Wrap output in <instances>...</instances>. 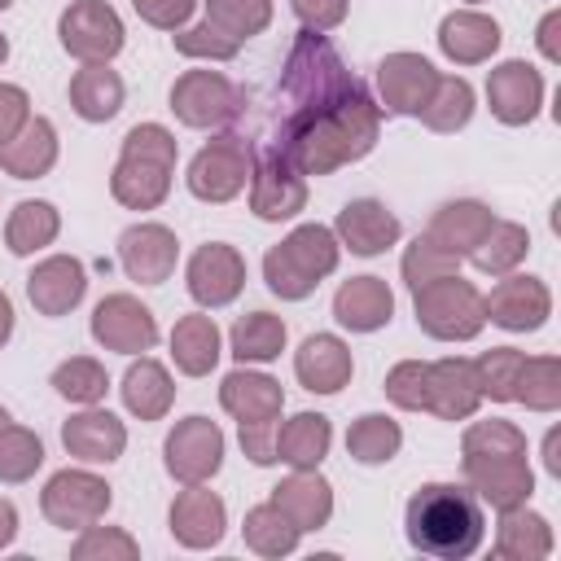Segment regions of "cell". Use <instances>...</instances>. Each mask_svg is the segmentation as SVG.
<instances>
[{
	"instance_id": "obj_43",
	"label": "cell",
	"mask_w": 561,
	"mask_h": 561,
	"mask_svg": "<svg viewBox=\"0 0 561 561\" xmlns=\"http://www.w3.org/2000/svg\"><path fill=\"white\" fill-rule=\"evenodd\" d=\"M513 403H526L530 412H557L561 408V359L557 355H526L517 373Z\"/></svg>"
},
{
	"instance_id": "obj_2",
	"label": "cell",
	"mask_w": 561,
	"mask_h": 561,
	"mask_svg": "<svg viewBox=\"0 0 561 561\" xmlns=\"http://www.w3.org/2000/svg\"><path fill=\"white\" fill-rule=\"evenodd\" d=\"M403 530L416 552L438 561H465L482 548V535H486L482 500L456 482H425L408 500Z\"/></svg>"
},
{
	"instance_id": "obj_64",
	"label": "cell",
	"mask_w": 561,
	"mask_h": 561,
	"mask_svg": "<svg viewBox=\"0 0 561 561\" xmlns=\"http://www.w3.org/2000/svg\"><path fill=\"white\" fill-rule=\"evenodd\" d=\"M465 4H482V0H465Z\"/></svg>"
},
{
	"instance_id": "obj_7",
	"label": "cell",
	"mask_w": 561,
	"mask_h": 561,
	"mask_svg": "<svg viewBox=\"0 0 561 561\" xmlns=\"http://www.w3.org/2000/svg\"><path fill=\"white\" fill-rule=\"evenodd\" d=\"M114 504V491L92 469H57L39 491V513L57 530H83L101 522Z\"/></svg>"
},
{
	"instance_id": "obj_16",
	"label": "cell",
	"mask_w": 561,
	"mask_h": 561,
	"mask_svg": "<svg viewBox=\"0 0 561 561\" xmlns=\"http://www.w3.org/2000/svg\"><path fill=\"white\" fill-rule=\"evenodd\" d=\"M486 320L508 329V333H535L552 316V289L539 276H517L508 272L491 294H482Z\"/></svg>"
},
{
	"instance_id": "obj_52",
	"label": "cell",
	"mask_w": 561,
	"mask_h": 561,
	"mask_svg": "<svg viewBox=\"0 0 561 561\" xmlns=\"http://www.w3.org/2000/svg\"><path fill=\"white\" fill-rule=\"evenodd\" d=\"M386 399L403 412H425V399H430V364L425 359H399L386 381H381Z\"/></svg>"
},
{
	"instance_id": "obj_3",
	"label": "cell",
	"mask_w": 561,
	"mask_h": 561,
	"mask_svg": "<svg viewBox=\"0 0 561 561\" xmlns=\"http://www.w3.org/2000/svg\"><path fill=\"white\" fill-rule=\"evenodd\" d=\"M180 145L162 123H136L123 136L118 162L110 171V193L127 210H158L171 193V171H175Z\"/></svg>"
},
{
	"instance_id": "obj_21",
	"label": "cell",
	"mask_w": 561,
	"mask_h": 561,
	"mask_svg": "<svg viewBox=\"0 0 561 561\" xmlns=\"http://www.w3.org/2000/svg\"><path fill=\"white\" fill-rule=\"evenodd\" d=\"M399 215L377 202V197H355L337 210V224H333V237L342 241V250L359 254V259H377L386 254L394 241H399Z\"/></svg>"
},
{
	"instance_id": "obj_46",
	"label": "cell",
	"mask_w": 561,
	"mask_h": 561,
	"mask_svg": "<svg viewBox=\"0 0 561 561\" xmlns=\"http://www.w3.org/2000/svg\"><path fill=\"white\" fill-rule=\"evenodd\" d=\"M39 465H44V443H39V434L9 421V425L0 430V482H9V486L31 482Z\"/></svg>"
},
{
	"instance_id": "obj_20",
	"label": "cell",
	"mask_w": 561,
	"mask_h": 561,
	"mask_svg": "<svg viewBox=\"0 0 561 561\" xmlns=\"http://www.w3.org/2000/svg\"><path fill=\"white\" fill-rule=\"evenodd\" d=\"M486 105L504 127H526L535 123L543 105V75L530 61H500L486 75Z\"/></svg>"
},
{
	"instance_id": "obj_36",
	"label": "cell",
	"mask_w": 561,
	"mask_h": 561,
	"mask_svg": "<svg viewBox=\"0 0 561 561\" xmlns=\"http://www.w3.org/2000/svg\"><path fill=\"white\" fill-rule=\"evenodd\" d=\"M333 447V425L320 412H298L276 430V460L289 469H320Z\"/></svg>"
},
{
	"instance_id": "obj_63",
	"label": "cell",
	"mask_w": 561,
	"mask_h": 561,
	"mask_svg": "<svg viewBox=\"0 0 561 561\" xmlns=\"http://www.w3.org/2000/svg\"><path fill=\"white\" fill-rule=\"evenodd\" d=\"M9 4H13V0H0V13H4V9H9Z\"/></svg>"
},
{
	"instance_id": "obj_26",
	"label": "cell",
	"mask_w": 561,
	"mask_h": 561,
	"mask_svg": "<svg viewBox=\"0 0 561 561\" xmlns=\"http://www.w3.org/2000/svg\"><path fill=\"white\" fill-rule=\"evenodd\" d=\"M394 316V294L381 276H351L333 294V320L351 333H377Z\"/></svg>"
},
{
	"instance_id": "obj_59",
	"label": "cell",
	"mask_w": 561,
	"mask_h": 561,
	"mask_svg": "<svg viewBox=\"0 0 561 561\" xmlns=\"http://www.w3.org/2000/svg\"><path fill=\"white\" fill-rule=\"evenodd\" d=\"M13 539H18V508H13V500L0 495V552H4Z\"/></svg>"
},
{
	"instance_id": "obj_37",
	"label": "cell",
	"mask_w": 561,
	"mask_h": 561,
	"mask_svg": "<svg viewBox=\"0 0 561 561\" xmlns=\"http://www.w3.org/2000/svg\"><path fill=\"white\" fill-rule=\"evenodd\" d=\"M57 232H61V210H57L53 202L26 197V202H18V206L9 210L4 245H9V254L26 259V254H35V250L53 245V241H57Z\"/></svg>"
},
{
	"instance_id": "obj_47",
	"label": "cell",
	"mask_w": 561,
	"mask_h": 561,
	"mask_svg": "<svg viewBox=\"0 0 561 561\" xmlns=\"http://www.w3.org/2000/svg\"><path fill=\"white\" fill-rule=\"evenodd\" d=\"M202 4H206V18L241 44L272 26V0H202Z\"/></svg>"
},
{
	"instance_id": "obj_56",
	"label": "cell",
	"mask_w": 561,
	"mask_h": 561,
	"mask_svg": "<svg viewBox=\"0 0 561 561\" xmlns=\"http://www.w3.org/2000/svg\"><path fill=\"white\" fill-rule=\"evenodd\" d=\"M241 451L254 465H276V421H241Z\"/></svg>"
},
{
	"instance_id": "obj_8",
	"label": "cell",
	"mask_w": 561,
	"mask_h": 561,
	"mask_svg": "<svg viewBox=\"0 0 561 561\" xmlns=\"http://www.w3.org/2000/svg\"><path fill=\"white\" fill-rule=\"evenodd\" d=\"M250 167H254V149L241 136H215L193 153L184 180H188V193L197 202L224 206L250 184Z\"/></svg>"
},
{
	"instance_id": "obj_31",
	"label": "cell",
	"mask_w": 561,
	"mask_h": 561,
	"mask_svg": "<svg viewBox=\"0 0 561 561\" xmlns=\"http://www.w3.org/2000/svg\"><path fill=\"white\" fill-rule=\"evenodd\" d=\"M219 355H224V337H219L215 316L188 311V316L175 320V329H171V359H175V368L184 377H210Z\"/></svg>"
},
{
	"instance_id": "obj_50",
	"label": "cell",
	"mask_w": 561,
	"mask_h": 561,
	"mask_svg": "<svg viewBox=\"0 0 561 561\" xmlns=\"http://www.w3.org/2000/svg\"><path fill=\"white\" fill-rule=\"evenodd\" d=\"M504 451H526V434L513 425V421H473L465 434H460V460L469 456H504Z\"/></svg>"
},
{
	"instance_id": "obj_13",
	"label": "cell",
	"mask_w": 561,
	"mask_h": 561,
	"mask_svg": "<svg viewBox=\"0 0 561 561\" xmlns=\"http://www.w3.org/2000/svg\"><path fill=\"white\" fill-rule=\"evenodd\" d=\"M92 337L114 355H145L158 342V320L136 294H105L92 307Z\"/></svg>"
},
{
	"instance_id": "obj_14",
	"label": "cell",
	"mask_w": 561,
	"mask_h": 561,
	"mask_svg": "<svg viewBox=\"0 0 561 561\" xmlns=\"http://www.w3.org/2000/svg\"><path fill=\"white\" fill-rule=\"evenodd\" d=\"M460 465H465L469 491H473L482 504H491L495 513L517 508V504H530V495H535V469H530L526 451L469 456V460H460Z\"/></svg>"
},
{
	"instance_id": "obj_17",
	"label": "cell",
	"mask_w": 561,
	"mask_h": 561,
	"mask_svg": "<svg viewBox=\"0 0 561 561\" xmlns=\"http://www.w3.org/2000/svg\"><path fill=\"white\" fill-rule=\"evenodd\" d=\"M175 259H180V241H175V232L167 224L140 219V224L123 228V237H118V263H123V272L136 285H162V280H171Z\"/></svg>"
},
{
	"instance_id": "obj_62",
	"label": "cell",
	"mask_w": 561,
	"mask_h": 561,
	"mask_svg": "<svg viewBox=\"0 0 561 561\" xmlns=\"http://www.w3.org/2000/svg\"><path fill=\"white\" fill-rule=\"evenodd\" d=\"M4 425H9V412H4V408H0V430H4Z\"/></svg>"
},
{
	"instance_id": "obj_18",
	"label": "cell",
	"mask_w": 561,
	"mask_h": 561,
	"mask_svg": "<svg viewBox=\"0 0 561 561\" xmlns=\"http://www.w3.org/2000/svg\"><path fill=\"white\" fill-rule=\"evenodd\" d=\"M167 526H171V539L180 548H193V552H206L224 539L228 530V508L224 500L206 486V482H188L175 500H171V513H167Z\"/></svg>"
},
{
	"instance_id": "obj_22",
	"label": "cell",
	"mask_w": 561,
	"mask_h": 561,
	"mask_svg": "<svg viewBox=\"0 0 561 561\" xmlns=\"http://www.w3.org/2000/svg\"><path fill=\"white\" fill-rule=\"evenodd\" d=\"M83 294H88V272H83V263L70 259V254H48V259H39V263L31 267V276H26V298H31V307H35L39 316H48V320L75 311V307L83 302Z\"/></svg>"
},
{
	"instance_id": "obj_9",
	"label": "cell",
	"mask_w": 561,
	"mask_h": 561,
	"mask_svg": "<svg viewBox=\"0 0 561 561\" xmlns=\"http://www.w3.org/2000/svg\"><path fill=\"white\" fill-rule=\"evenodd\" d=\"M241 105H245L241 88L219 70H184L171 83V114L197 131L232 123L241 114Z\"/></svg>"
},
{
	"instance_id": "obj_10",
	"label": "cell",
	"mask_w": 561,
	"mask_h": 561,
	"mask_svg": "<svg viewBox=\"0 0 561 561\" xmlns=\"http://www.w3.org/2000/svg\"><path fill=\"white\" fill-rule=\"evenodd\" d=\"M57 39L79 61H114L127 44V31L105 0H75L57 18Z\"/></svg>"
},
{
	"instance_id": "obj_25",
	"label": "cell",
	"mask_w": 561,
	"mask_h": 561,
	"mask_svg": "<svg viewBox=\"0 0 561 561\" xmlns=\"http://www.w3.org/2000/svg\"><path fill=\"white\" fill-rule=\"evenodd\" d=\"M61 443L83 465H114L127 451V425L105 408H83L61 425Z\"/></svg>"
},
{
	"instance_id": "obj_1",
	"label": "cell",
	"mask_w": 561,
	"mask_h": 561,
	"mask_svg": "<svg viewBox=\"0 0 561 561\" xmlns=\"http://www.w3.org/2000/svg\"><path fill=\"white\" fill-rule=\"evenodd\" d=\"M381 136V105L359 83L351 96H342L329 110L316 114H289L280 123L276 149L302 171V175H333L337 167H351L373 153Z\"/></svg>"
},
{
	"instance_id": "obj_54",
	"label": "cell",
	"mask_w": 561,
	"mask_h": 561,
	"mask_svg": "<svg viewBox=\"0 0 561 561\" xmlns=\"http://www.w3.org/2000/svg\"><path fill=\"white\" fill-rule=\"evenodd\" d=\"M31 118V96L22 83H0V149L26 127Z\"/></svg>"
},
{
	"instance_id": "obj_38",
	"label": "cell",
	"mask_w": 561,
	"mask_h": 561,
	"mask_svg": "<svg viewBox=\"0 0 561 561\" xmlns=\"http://www.w3.org/2000/svg\"><path fill=\"white\" fill-rule=\"evenodd\" d=\"M285 337H289L285 320L272 316V311H250V316H241V320L232 324V333H228L232 355H237L241 364H272V359L285 351Z\"/></svg>"
},
{
	"instance_id": "obj_44",
	"label": "cell",
	"mask_w": 561,
	"mask_h": 561,
	"mask_svg": "<svg viewBox=\"0 0 561 561\" xmlns=\"http://www.w3.org/2000/svg\"><path fill=\"white\" fill-rule=\"evenodd\" d=\"M53 390H57L61 399L79 403V408H92V403L105 399L110 373H105V364L92 359V355H70V359H61V364L53 368Z\"/></svg>"
},
{
	"instance_id": "obj_5",
	"label": "cell",
	"mask_w": 561,
	"mask_h": 561,
	"mask_svg": "<svg viewBox=\"0 0 561 561\" xmlns=\"http://www.w3.org/2000/svg\"><path fill=\"white\" fill-rule=\"evenodd\" d=\"M342 263V241L324 224H298L280 245L263 254V280L276 298L302 302L316 294L324 276H333Z\"/></svg>"
},
{
	"instance_id": "obj_4",
	"label": "cell",
	"mask_w": 561,
	"mask_h": 561,
	"mask_svg": "<svg viewBox=\"0 0 561 561\" xmlns=\"http://www.w3.org/2000/svg\"><path fill=\"white\" fill-rule=\"evenodd\" d=\"M359 88V79L346 70L342 53L329 44L324 31H298L285 70H280V92L289 96V114H316L337 105L342 96H351Z\"/></svg>"
},
{
	"instance_id": "obj_42",
	"label": "cell",
	"mask_w": 561,
	"mask_h": 561,
	"mask_svg": "<svg viewBox=\"0 0 561 561\" xmlns=\"http://www.w3.org/2000/svg\"><path fill=\"white\" fill-rule=\"evenodd\" d=\"M430 131H443V136H451V131H460L469 118H473V88H469V79H460V75H438V83H434V92H430V101H425V110L416 114Z\"/></svg>"
},
{
	"instance_id": "obj_61",
	"label": "cell",
	"mask_w": 561,
	"mask_h": 561,
	"mask_svg": "<svg viewBox=\"0 0 561 561\" xmlns=\"http://www.w3.org/2000/svg\"><path fill=\"white\" fill-rule=\"evenodd\" d=\"M4 61H9V39L0 35V66H4Z\"/></svg>"
},
{
	"instance_id": "obj_33",
	"label": "cell",
	"mask_w": 561,
	"mask_h": 561,
	"mask_svg": "<svg viewBox=\"0 0 561 561\" xmlns=\"http://www.w3.org/2000/svg\"><path fill=\"white\" fill-rule=\"evenodd\" d=\"M118 390H123V408L131 416H140V421H162L171 412V403H175V381H171L167 364H158L149 355L127 364Z\"/></svg>"
},
{
	"instance_id": "obj_28",
	"label": "cell",
	"mask_w": 561,
	"mask_h": 561,
	"mask_svg": "<svg viewBox=\"0 0 561 561\" xmlns=\"http://www.w3.org/2000/svg\"><path fill=\"white\" fill-rule=\"evenodd\" d=\"M478 408H482V394H478V381H473V364L460 359V355L434 359L430 364L425 412H434L438 421H469Z\"/></svg>"
},
{
	"instance_id": "obj_30",
	"label": "cell",
	"mask_w": 561,
	"mask_h": 561,
	"mask_svg": "<svg viewBox=\"0 0 561 561\" xmlns=\"http://www.w3.org/2000/svg\"><path fill=\"white\" fill-rule=\"evenodd\" d=\"M491 224H495V215H491V206H486V202L460 197V202L438 206L425 232H430L443 250H451L456 259H469V254L478 250V241L491 232Z\"/></svg>"
},
{
	"instance_id": "obj_53",
	"label": "cell",
	"mask_w": 561,
	"mask_h": 561,
	"mask_svg": "<svg viewBox=\"0 0 561 561\" xmlns=\"http://www.w3.org/2000/svg\"><path fill=\"white\" fill-rule=\"evenodd\" d=\"M131 9L140 13V22H149L158 31H184L197 0H131Z\"/></svg>"
},
{
	"instance_id": "obj_27",
	"label": "cell",
	"mask_w": 561,
	"mask_h": 561,
	"mask_svg": "<svg viewBox=\"0 0 561 561\" xmlns=\"http://www.w3.org/2000/svg\"><path fill=\"white\" fill-rule=\"evenodd\" d=\"M219 408L241 425V421H276L285 408V390L276 377L254 373V368H232L219 381Z\"/></svg>"
},
{
	"instance_id": "obj_57",
	"label": "cell",
	"mask_w": 561,
	"mask_h": 561,
	"mask_svg": "<svg viewBox=\"0 0 561 561\" xmlns=\"http://www.w3.org/2000/svg\"><path fill=\"white\" fill-rule=\"evenodd\" d=\"M535 44H539L543 61L561 66V9H548V13L539 18V26H535Z\"/></svg>"
},
{
	"instance_id": "obj_39",
	"label": "cell",
	"mask_w": 561,
	"mask_h": 561,
	"mask_svg": "<svg viewBox=\"0 0 561 561\" xmlns=\"http://www.w3.org/2000/svg\"><path fill=\"white\" fill-rule=\"evenodd\" d=\"M526 254H530V232L522 224H513V219H495L491 232L478 241V250L469 259H473V267L482 276H508V272H517V263Z\"/></svg>"
},
{
	"instance_id": "obj_34",
	"label": "cell",
	"mask_w": 561,
	"mask_h": 561,
	"mask_svg": "<svg viewBox=\"0 0 561 561\" xmlns=\"http://www.w3.org/2000/svg\"><path fill=\"white\" fill-rule=\"evenodd\" d=\"M123 79L118 70H110V61H83V70H75L70 79V110L83 123H110L123 110Z\"/></svg>"
},
{
	"instance_id": "obj_12",
	"label": "cell",
	"mask_w": 561,
	"mask_h": 561,
	"mask_svg": "<svg viewBox=\"0 0 561 561\" xmlns=\"http://www.w3.org/2000/svg\"><path fill=\"white\" fill-rule=\"evenodd\" d=\"M307 206V175L272 145L250 167V210L263 224H285Z\"/></svg>"
},
{
	"instance_id": "obj_58",
	"label": "cell",
	"mask_w": 561,
	"mask_h": 561,
	"mask_svg": "<svg viewBox=\"0 0 561 561\" xmlns=\"http://www.w3.org/2000/svg\"><path fill=\"white\" fill-rule=\"evenodd\" d=\"M543 469H548L552 478H561V430H557V425L543 434Z\"/></svg>"
},
{
	"instance_id": "obj_19",
	"label": "cell",
	"mask_w": 561,
	"mask_h": 561,
	"mask_svg": "<svg viewBox=\"0 0 561 561\" xmlns=\"http://www.w3.org/2000/svg\"><path fill=\"white\" fill-rule=\"evenodd\" d=\"M434 83H438V70L421 53H386L377 66L381 105H386V114H399V118H416L425 110Z\"/></svg>"
},
{
	"instance_id": "obj_24",
	"label": "cell",
	"mask_w": 561,
	"mask_h": 561,
	"mask_svg": "<svg viewBox=\"0 0 561 561\" xmlns=\"http://www.w3.org/2000/svg\"><path fill=\"white\" fill-rule=\"evenodd\" d=\"M351 373H355V359L337 333H311L294 351V377L311 394H337L351 381Z\"/></svg>"
},
{
	"instance_id": "obj_23",
	"label": "cell",
	"mask_w": 561,
	"mask_h": 561,
	"mask_svg": "<svg viewBox=\"0 0 561 561\" xmlns=\"http://www.w3.org/2000/svg\"><path fill=\"white\" fill-rule=\"evenodd\" d=\"M434 39H438V53L447 61H456V66H482V61H491L500 53L504 31L482 9H456V13H447L438 22V35Z\"/></svg>"
},
{
	"instance_id": "obj_41",
	"label": "cell",
	"mask_w": 561,
	"mask_h": 561,
	"mask_svg": "<svg viewBox=\"0 0 561 561\" xmlns=\"http://www.w3.org/2000/svg\"><path fill=\"white\" fill-rule=\"evenodd\" d=\"M241 535H245V548L259 552V557H289V552L298 548V539H302V530H298L272 500H263V504H254V508L245 513Z\"/></svg>"
},
{
	"instance_id": "obj_35",
	"label": "cell",
	"mask_w": 561,
	"mask_h": 561,
	"mask_svg": "<svg viewBox=\"0 0 561 561\" xmlns=\"http://www.w3.org/2000/svg\"><path fill=\"white\" fill-rule=\"evenodd\" d=\"M552 548H557V539H552L548 517L530 513L526 504L500 513V526H495V557L500 561H543V557H552Z\"/></svg>"
},
{
	"instance_id": "obj_32",
	"label": "cell",
	"mask_w": 561,
	"mask_h": 561,
	"mask_svg": "<svg viewBox=\"0 0 561 561\" xmlns=\"http://www.w3.org/2000/svg\"><path fill=\"white\" fill-rule=\"evenodd\" d=\"M57 127L39 114L26 118V127L0 149V171L13 175V180H39L57 167Z\"/></svg>"
},
{
	"instance_id": "obj_60",
	"label": "cell",
	"mask_w": 561,
	"mask_h": 561,
	"mask_svg": "<svg viewBox=\"0 0 561 561\" xmlns=\"http://www.w3.org/2000/svg\"><path fill=\"white\" fill-rule=\"evenodd\" d=\"M13 337V302H9V294L0 289V346Z\"/></svg>"
},
{
	"instance_id": "obj_55",
	"label": "cell",
	"mask_w": 561,
	"mask_h": 561,
	"mask_svg": "<svg viewBox=\"0 0 561 561\" xmlns=\"http://www.w3.org/2000/svg\"><path fill=\"white\" fill-rule=\"evenodd\" d=\"M289 9L307 31H333L346 22L351 0H289Z\"/></svg>"
},
{
	"instance_id": "obj_6",
	"label": "cell",
	"mask_w": 561,
	"mask_h": 561,
	"mask_svg": "<svg viewBox=\"0 0 561 561\" xmlns=\"http://www.w3.org/2000/svg\"><path fill=\"white\" fill-rule=\"evenodd\" d=\"M412 311H416L421 333H430L434 342H473L486 324L482 289L473 280H465L460 272L412 289Z\"/></svg>"
},
{
	"instance_id": "obj_51",
	"label": "cell",
	"mask_w": 561,
	"mask_h": 561,
	"mask_svg": "<svg viewBox=\"0 0 561 561\" xmlns=\"http://www.w3.org/2000/svg\"><path fill=\"white\" fill-rule=\"evenodd\" d=\"M175 53L180 57H197V61H232L241 53V39H232L228 31H219L210 18H202L197 26L175 31Z\"/></svg>"
},
{
	"instance_id": "obj_11",
	"label": "cell",
	"mask_w": 561,
	"mask_h": 561,
	"mask_svg": "<svg viewBox=\"0 0 561 561\" xmlns=\"http://www.w3.org/2000/svg\"><path fill=\"white\" fill-rule=\"evenodd\" d=\"M162 465L175 482H210L224 469V430L210 416H184L162 443Z\"/></svg>"
},
{
	"instance_id": "obj_49",
	"label": "cell",
	"mask_w": 561,
	"mask_h": 561,
	"mask_svg": "<svg viewBox=\"0 0 561 561\" xmlns=\"http://www.w3.org/2000/svg\"><path fill=\"white\" fill-rule=\"evenodd\" d=\"M70 557H75V561H136V557H140V543H136L123 526H101V522H92V526L79 530Z\"/></svg>"
},
{
	"instance_id": "obj_40",
	"label": "cell",
	"mask_w": 561,
	"mask_h": 561,
	"mask_svg": "<svg viewBox=\"0 0 561 561\" xmlns=\"http://www.w3.org/2000/svg\"><path fill=\"white\" fill-rule=\"evenodd\" d=\"M399 447H403V430H399V421L386 416V412H364V416L346 430V451H351V460H359V465H390V460L399 456Z\"/></svg>"
},
{
	"instance_id": "obj_45",
	"label": "cell",
	"mask_w": 561,
	"mask_h": 561,
	"mask_svg": "<svg viewBox=\"0 0 561 561\" xmlns=\"http://www.w3.org/2000/svg\"><path fill=\"white\" fill-rule=\"evenodd\" d=\"M522 359H526V351H517V346H491V351H482L478 359H469V364H473L478 394L491 399V403H513Z\"/></svg>"
},
{
	"instance_id": "obj_48",
	"label": "cell",
	"mask_w": 561,
	"mask_h": 561,
	"mask_svg": "<svg viewBox=\"0 0 561 561\" xmlns=\"http://www.w3.org/2000/svg\"><path fill=\"white\" fill-rule=\"evenodd\" d=\"M399 272H403V280H408V289H421V285H430V280H438V276L460 272V259H456L451 250H443V245L425 232V237H416V241L403 250Z\"/></svg>"
},
{
	"instance_id": "obj_15",
	"label": "cell",
	"mask_w": 561,
	"mask_h": 561,
	"mask_svg": "<svg viewBox=\"0 0 561 561\" xmlns=\"http://www.w3.org/2000/svg\"><path fill=\"white\" fill-rule=\"evenodd\" d=\"M184 285L193 294L197 307H228L237 302V294L245 289V259L237 245L228 241H210V245H197L188 267H184Z\"/></svg>"
},
{
	"instance_id": "obj_29",
	"label": "cell",
	"mask_w": 561,
	"mask_h": 561,
	"mask_svg": "<svg viewBox=\"0 0 561 561\" xmlns=\"http://www.w3.org/2000/svg\"><path fill=\"white\" fill-rule=\"evenodd\" d=\"M267 500H272L302 535L329 526V517H333V486H329L316 469H294L289 478H280V482L272 486Z\"/></svg>"
}]
</instances>
